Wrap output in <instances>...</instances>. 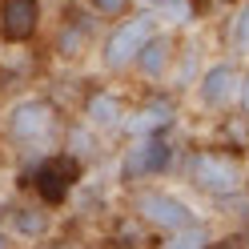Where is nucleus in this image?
I'll use <instances>...</instances> for the list:
<instances>
[{
  "mask_svg": "<svg viewBox=\"0 0 249 249\" xmlns=\"http://www.w3.org/2000/svg\"><path fill=\"white\" fill-rule=\"evenodd\" d=\"M173 124H177V101L173 97H149L133 113H124L121 133L124 137H165Z\"/></svg>",
  "mask_w": 249,
  "mask_h": 249,
  "instance_id": "11",
  "label": "nucleus"
},
{
  "mask_svg": "<svg viewBox=\"0 0 249 249\" xmlns=\"http://www.w3.org/2000/svg\"><path fill=\"white\" fill-rule=\"evenodd\" d=\"M161 249H213V229L197 217V221L181 225V229H169Z\"/></svg>",
  "mask_w": 249,
  "mask_h": 249,
  "instance_id": "13",
  "label": "nucleus"
},
{
  "mask_svg": "<svg viewBox=\"0 0 249 249\" xmlns=\"http://www.w3.org/2000/svg\"><path fill=\"white\" fill-rule=\"evenodd\" d=\"M81 161L76 157H69L65 149H53V153H44V157L33 165V189H36V197L44 201V205H60L69 193H72V185L81 181Z\"/></svg>",
  "mask_w": 249,
  "mask_h": 249,
  "instance_id": "5",
  "label": "nucleus"
},
{
  "mask_svg": "<svg viewBox=\"0 0 249 249\" xmlns=\"http://www.w3.org/2000/svg\"><path fill=\"white\" fill-rule=\"evenodd\" d=\"M137 4H149V0H137Z\"/></svg>",
  "mask_w": 249,
  "mask_h": 249,
  "instance_id": "20",
  "label": "nucleus"
},
{
  "mask_svg": "<svg viewBox=\"0 0 249 249\" xmlns=\"http://www.w3.org/2000/svg\"><path fill=\"white\" fill-rule=\"evenodd\" d=\"M0 249H12V233L8 229H0Z\"/></svg>",
  "mask_w": 249,
  "mask_h": 249,
  "instance_id": "19",
  "label": "nucleus"
},
{
  "mask_svg": "<svg viewBox=\"0 0 249 249\" xmlns=\"http://www.w3.org/2000/svg\"><path fill=\"white\" fill-rule=\"evenodd\" d=\"M137 8V0H89V12L97 20H121Z\"/></svg>",
  "mask_w": 249,
  "mask_h": 249,
  "instance_id": "17",
  "label": "nucleus"
},
{
  "mask_svg": "<svg viewBox=\"0 0 249 249\" xmlns=\"http://www.w3.org/2000/svg\"><path fill=\"white\" fill-rule=\"evenodd\" d=\"M157 28H161V20H157V12L149 4H137L129 17L113 20V28H108L105 40H101V69L113 72V76L129 72L137 53H141V44L149 40V33H157Z\"/></svg>",
  "mask_w": 249,
  "mask_h": 249,
  "instance_id": "3",
  "label": "nucleus"
},
{
  "mask_svg": "<svg viewBox=\"0 0 249 249\" xmlns=\"http://www.w3.org/2000/svg\"><path fill=\"white\" fill-rule=\"evenodd\" d=\"M185 181L213 201H233L245 193V165L225 149H197L185 161Z\"/></svg>",
  "mask_w": 249,
  "mask_h": 249,
  "instance_id": "2",
  "label": "nucleus"
},
{
  "mask_svg": "<svg viewBox=\"0 0 249 249\" xmlns=\"http://www.w3.org/2000/svg\"><path fill=\"white\" fill-rule=\"evenodd\" d=\"M60 149L69 153V157H76L81 165L97 161V133L89 129V124H65V137H60Z\"/></svg>",
  "mask_w": 249,
  "mask_h": 249,
  "instance_id": "14",
  "label": "nucleus"
},
{
  "mask_svg": "<svg viewBox=\"0 0 249 249\" xmlns=\"http://www.w3.org/2000/svg\"><path fill=\"white\" fill-rule=\"evenodd\" d=\"M124 113H129V108H124V101L117 97L113 89H92L85 97V105H81V121L89 124L92 133H105V137L121 133Z\"/></svg>",
  "mask_w": 249,
  "mask_h": 249,
  "instance_id": "12",
  "label": "nucleus"
},
{
  "mask_svg": "<svg viewBox=\"0 0 249 249\" xmlns=\"http://www.w3.org/2000/svg\"><path fill=\"white\" fill-rule=\"evenodd\" d=\"M233 108H237V113L249 121V69L241 72V85H237V105H233Z\"/></svg>",
  "mask_w": 249,
  "mask_h": 249,
  "instance_id": "18",
  "label": "nucleus"
},
{
  "mask_svg": "<svg viewBox=\"0 0 249 249\" xmlns=\"http://www.w3.org/2000/svg\"><path fill=\"white\" fill-rule=\"evenodd\" d=\"M44 20V0H0V40L28 44L36 40Z\"/></svg>",
  "mask_w": 249,
  "mask_h": 249,
  "instance_id": "10",
  "label": "nucleus"
},
{
  "mask_svg": "<svg viewBox=\"0 0 249 249\" xmlns=\"http://www.w3.org/2000/svg\"><path fill=\"white\" fill-rule=\"evenodd\" d=\"M97 44V17L89 8H72L65 20L56 24V36H53V53L60 60H85Z\"/></svg>",
  "mask_w": 249,
  "mask_h": 249,
  "instance_id": "8",
  "label": "nucleus"
},
{
  "mask_svg": "<svg viewBox=\"0 0 249 249\" xmlns=\"http://www.w3.org/2000/svg\"><path fill=\"white\" fill-rule=\"evenodd\" d=\"M4 137L12 149L20 153H53L60 149V137H65V117H60V105L53 97H20L4 108Z\"/></svg>",
  "mask_w": 249,
  "mask_h": 249,
  "instance_id": "1",
  "label": "nucleus"
},
{
  "mask_svg": "<svg viewBox=\"0 0 249 249\" xmlns=\"http://www.w3.org/2000/svg\"><path fill=\"white\" fill-rule=\"evenodd\" d=\"M173 165V145H169V133L165 137H129V145L121 149V165H117V177L124 189H137L141 181H153L169 173Z\"/></svg>",
  "mask_w": 249,
  "mask_h": 249,
  "instance_id": "4",
  "label": "nucleus"
},
{
  "mask_svg": "<svg viewBox=\"0 0 249 249\" xmlns=\"http://www.w3.org/2000/svg\"><path fill=\"white\" fill-rule=\"evenodd\" d=\"M173 65H177V36L169 33V28H157V33H149V40L141 44V53H137L129 72H137L141 81L161 85L165 76H173Z\"/></svg>",
  "mask_w": 249,
  "mask_h": 249,
  "instance_id": "9",
  "label": "nucleus"
},
{
  "mask_svg": "<svg viewBox=\"0 0 249 249\" xmlns=\"http://www.w3.org/2000/svg\"><path fill=\"white\" fill-rule=\"evenodd\" d=\"M241 72H245V69H241L233 56L205 65V69H201V76H197V105L209 108V113H229V108L237 105Z\"/></svg>",
  "mask_w": 249,
  "mask_h": 249,
  "instance_id": "7",
  "label": "nucleus"
},
{
  "mask_svg": "<svg viewBox=\"0 0 249 249\" xmlns=\"http://www.w3.org/2000/svg\"><path fill=\"white\" fill-rule=\"evenodd\" d=\"M229 49L233 56H249V0H241L237 8H233V17H229Z\"/></svg>",
  "mask_w": 249,
  "mask_h": 249,
  "instance_id": "15",
  "label": "nucleus"
},
{
  "mask_svg": "<svg viewBox=\"0 0 249 249\" xmlns=\"http://www.w3.org/2000/svg\"><path fill=\"white\" fill-rule=\"evenodd\" d=\"M8 221H12L17 233H24V237H40V233L49 229V213H44V209H33V205H20V209L8 213Z\"/></svg>",
  "mask_w": 249,
  "mask_h": 249,
  "instance_id": "16",
  "label": "nucleus"
},
{
  "mask_svg": "<svg viewBox=\"0 0 249 249\" xmlns=\"http://www.w3.org/2000/svg\"><path fill=\"white\" fill-rule=\"evenodd\" d=\"M133 217L141 225L157 229V233H169V229H181V225L197 221V213L185 205L177 193H165V189H141V193H133Z\"/></svg>",
  "mask_w": 249,
  "mask_h": 249,
  "instance_id": "6",
  "label": "nucleus"
}]
</instances>
